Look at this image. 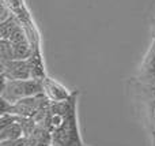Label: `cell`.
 <instances>
[{
	"instance_id": "5bb4252c",
	"label": "cell",
	"mask_w": 155,
	"mask_h": 146,
	"mask_svg": "<svg viewBox=\"0 0 155 146\" xmlns=\"http://www.w3.org/2000/svg\"><path fill=\"white\" fill-rule=\"evenodd\" d=\"M154 146H155V145H154Z\"/></svg>"
},
{
	"instance_id": "8fae6325",
	"label": "cell",
	"mask_w": 155,
	"mask_h": 146,
	"mask_svg": "<svg viewBox=\"0 0 155 146\" xmlns=\"http://www.w3.org/2000/svg\"><path fill=\"white\" fill-rule=\"evenodd\" d=\"M153 141H154V145H155V134H153Z\"/></svg>"
},
{
	"instance_id": "277c9868",
	"label": "cell",
	"mask_w": 155,
	"mask_h": 146,
	"mask_svg": "<svg viewBox=\"0 0 155 146\" xmlns=\"http://www.w3.org/2000/svg\"><path fill=\"white\" fill-rule=\"evenodd\" d=\"M2 76L7 79L31 78V70L27 59H12L2 63Z\"/></svg>"
},
{
	"instance_id": "5b68a950",
	"label": "cell",
	"mask_w": 155,
	"mask_h": 146,
	"mask_svg": "<svg viewBox=\"0 0 155 146\" xmlns=\"http://www.w3.org/2000/svg\"><path fill=\"white\" fill-rule=\"evenodd\" d=\"M42 87H44V94L46 96L51 103H60V101H65L71 97L72 93L63 86L60 82L54 81V79L45 76L42 79Z\"/></svg>"
},
{
	"instance_id": "8992f818",
	"label": "cell",
	"mask_w": 155,
	"mask_h": 146,
	"mask_svg": "<svg viewBox=\"0 0 155 146\" xmlns=\"http://www.w3.org/2000/svg\"><path fill=\"white\" fill-rule=\"evenodd\" d=\"M30 66V70H31V78L34 79H41L42 81L45 78V70H44V63L42 59H41V55L38 52V48H34L31 56L27 59Z\"/></svg>"
},
{
	"instance_id": "3957f363",
	"label": "cell",
	"mask_w": 155,
	"mask_h": 146,
	"mask_svg": "<svg viewBox=\"0 0 155 146\" xmlns=\"http://www.w3.org/2000/svg\"><path fill=\"white\" fill-rule=\"evenodd\" d=\"M52 146H84L78 124V114L74 111L63 126L52 133Z\"/></svg>"
},
{
	"instance_id": "7c38bea8",
	"label": "cell",
	"mask_w": 155,
	"mask_h": 146,
	"mask_svg": "<svg viewBox=\"0 0 155 146\" xmlns=\"http://www.w3.org/2000/svg\"><path fill=\"white\" fill-rule=\"evenodd\" d=\"M154 34H155V30H154ZM154 37H155V36H154Z\"/></svg>"
},
{
	"instance_id": "30bf717a",
	"label": "cell",
	"mask_w": 155,
	"mask_h": 146,
	"mask_svg": "<svg viewBox=\"0 0 155 146\" xmlns=\"http://www.w3.org/2000/svg\"><path fill=\"white\" fill-rule=\"evenodd\" d=\"M0 146H29V138L21 137L16 139H8V141H0Z\"/></svg>"
},
{
	"instance_id": "4fadbf2b",
	"label": "cell",
	"mask_w": 155,
	"mask_h": 146,
	"mask_svg": "<svg viewBox=\"0 0 155 146\" xmlns=\"http://www.w3.org/2000/svg\"><path fill=\"white\" fill-rule=\"evenodd\" d=\"M84 146H90V145H84Z\"/></svg>"
},
{
	"instance_id": "9c48e42d",
	"label": "cell",
	"mask_w": 155,
	"mask_h": 146,
	"mask_svg": "<svg viewBox=\"0 0 155 146\" xmlns=\"http://www.w3.org/2000/svg\"><path fill=\"white\" fill-rule=\"evenodd\" d=\"M0 56H2V63L14 59L12 46H11L10 40H4V38H2V41H0Z\"/></svg>"
},
{
	"instance_id": "6da1fadb",
	"label": "cell",
	"mask_w": 155,
	"mask_h": 146,
	"mask_svg": "<svg viewBox=\"0 0 155 146\" xmlns=\"http://www.w3.org/2000/svg\"><path fill=\"white\" fill-rule=\"evenodd\" d=\"M131 93L142 122L151 134H155V78L142 76L131 82Z\"/></svg>"
},
{
	"instance_id": "ba28073f",
	"label": "cell",
	"mask_w": 155,
	"mask_h": 146,
	"mask_svg": "<svg viewBox=\"0 0 155 146\" xmlns=\"http://www.w3.org/2000/svg\"><path fill=\"white\" fill-rule=\"evenodd\" d=\"M23 128H22L19 120L7 124L4 127H0V141H8V139H16L23 137Z\"/></svg>"
},
{
	"instance_id": "52a82bcc",
	"label": "cell",
	"mask_w": 155,
	"mask_h": 146,
	"mask_svg": "<svg viewBox=\"0 0 155 146\" xmlns=\"http://www.w3.org/2000/svg\"><path fill=\"white\" fill-rule=\"evenodd\" d=\"M142 76L155 78V40L142 62Z\"/></svg>"
},
{
	"instance_id": "7a4b0ae2",
	"label": "cell",
	"mask_w": 155,
	"mask_h": 146,
	"mask_svg": "<svg viewBox=\"0 0 155 146\" xmlns=\"http://www.w3.org/2000/svg\"><path fill=\"white\" fill-rule=\"evenodd\" d=\"M42 93L44 87L41 79H7L2 76V98L11 104Z\"/></svg>"
}]
</instances>
